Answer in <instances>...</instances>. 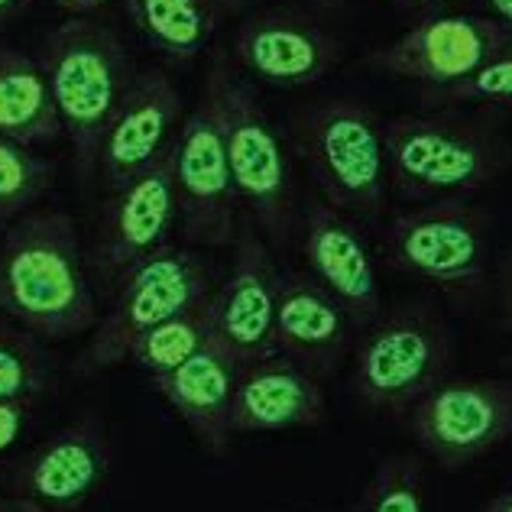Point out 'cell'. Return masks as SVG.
<instances>
[{"instance_id": "5b68a950", "label": "cell", "mask_w": 512, "mask_h": 512, "mask_svg": "<svg viewBox=\"0 0 512 512\" xmlns=\"http://www.w3.org/2000/svg\"><path fill=\"white\" fill-rule=\"evenodd\" d=\"M218 59L221 75V111H224V143L231 159V182L237 205L247 218L276 244H289L295 231V185L289 150L282 143L273 117L256 98L247 78L231 72L227 56Z\"/></svg>"}, {"instance_id": "e0dca14e", "label": "cell", "mask_w": 512, "mask_h": 512, "mask_svg": "<svg viewBox=\"0 0 512 512\" xmlns=\"http://www.w3.org/2000/svg\"><path fill=\"white\" fill-rule=\"evenodd\" d=\"M302 256L308 273L347 308L354 321L367 325L383 315L380 279H376L373 256L354 214L334 208L328 201H315L305 214Z\"/></svg>"}, {"instance_id": "ba28073f", "label": "cell", "mask_w": 512, "mask_h": 512, "mask_svg": "<svg viewBox=\"0 0 512 512\" xmlns=\"http://www.w3.org/2000/svg\"><path fill=\"white\" fill-rule=\"evenodd\" d=\"M114 292L111 312L94 325L82 354L85 370H111L127 363L133 344L146 331L214 292V269L195 250L166 247L133 269Z\"/></svg>"}, {"instance_id": "7a4b0ae2", "label": "cell", "mask_w": 512, "mask_h": 512, "mask_svg": "<svg viewBox=\"0 0 512 512\" xmlns=\"http://www.w3.org/2000/svg\"><path fill=\"white\" fill-rule=\"evenodd\" d=\"M393 188L415 205L467 201L506 169V140L496 120L464 107L386 120Z\"/></svg>"}, {"instance_id": "1f68e13d", "label": "cell", "mask_w": 512, "mask_h": 512, "mask_svg": "<svg viewBox=\"0 0 512 512\" xmlns=\"http://www.w3.org/2000/svg\"><path fill=\"white\" fill-rule=\"evenodd\" d=\"M107 4H111V0H56V7L65 10V13H72V17H85V13L101 10Z\"/></svg>"}, {"instance_id": "277c9868", "label": "cell", "mask_w": 512, "mask_h": 512, "mask_svg": "<svg viewBox=\"0 0 512 512\" xmlns=\"http://www.w3.org/2000/svg\"><path fill=\"white\" fill-rule=\"evenodd\" d=\"M295 146L328 205L347 214H380L389 188L386 124L367 104L334 98L295 120Z\"/></svg>"}, {"instance_id": "3957f363", "label": "cell", "mask_w": 512, "mask_h": 512, "mask_svg": "<svg viewBox=\"0 0 512 512\" xmlns=\"http://www.w3.org/2000/svg\"><path fill=\"white\" fill-rule=\"evenodd\" d=\"M39 65L56 101L62 133L85 172L98 159L107 124L133 82V62L120 36L104 23L72 17L43 39Z\"/></svg>"}, {"instance_id": "836d02e7", "label": "cell", "mask_w": 512, "mask_h": 512, "mask_svg": "<svg viewBox=\"0 0 512 512\" xmlns=\"http://www.w3.org/2000/svg\"><path fill=\"white\" fill-rule=\"evenodd\" d=\"M26 7H30V0H0V26H7L13 17H20Z\"/></svg>"}, {"instance_id": "ac0fdd59", "label": "cell", "mask_w": 512, "mask_h": 512, "mask_svg": "<svg viewBox=\"0 0 512 512\" xmlns=\"http://www.w3.org/2000/svg\"><path fill=\"white\" fill-rule=\"evenodd\" d=\"M354 325L357 321L347 315V308L308 269H289L279 279L273 321L276 354L302 363L315 376L334 373L350 350Z\"/></svg>"}, {"instance_id": "484cf974", "label": "cell", "mask_w": 512, "mask_h": 512, "mask_svg": "<svg viewBox=\"0 0 512 512\" xmlns=\"http://www.w3.org/2000/svg\"><path fill=\"white\" fill-rule=\"evenodd\" d=\"M354 512H425V477L412 454H393L376 467Z\"/></svg>"}, {"instance_id": "f546056e", "label": "cell", "mask_w": 512, "mask_h": 512, "mask_svg": "<svg viewBox=\"0 0 512 512\" xmlns=\"http://www.w3.org/2000/svg\"><path fill=\"white\" fill-rule=\"evenodd\" d=\"M0 512H49V509L17 493H0Z\"/></svg>"}, {"instance_id": "30bf717a", "label": "cell", "mask_w": 512, "mask_h": 512, "mask_svg": "<svg viewBox=\"0 0 512 512\" xmlns=\"http://www.w3.org/2000/svg\"><path fill=\"white\" fill-rule=\"evenodd\" d=\"M409 431L441 467H467L512 438V383L441 380L409 409Z\"/></svg>"}, {"instance_id": "603a6c76", "label": "cell", "mask_w": 512, "mask_h": 512, "mask_svg": "<svg viewBox=\"0 0 512 512\" xmlns=\"http://www.w3.org/2000/svg\"><path fill=\"white\" fill-rule=\"evenodd\" d=\"M214 325H218V299H214V292H208L205 299L192 302L179 315H172L163 325L146 331L133 344L130 363H137L150 380L179 370L185 360H192L198 350L208 347V341L214 338Z\"/></svg>"}, {"instance_id": "9c48e42d", "label": "cell", "mask_w": 512, "mask_h": 512, "mask_svg": "<svg viewBox=\"0 0 512 512\" xmlns=\"http://www.w3.org/2000/svg\"><path fill=\"white\" fill-rule=\"evenodd\" d=\"M389 263L438 289L470 295L490 266V214L467 201L399 211L386 227Z\"/></svg>"}, {"instance_id": "44dd1931", "label": "cell", "mask_w": 512, "mask_h": 512, "mask_svg": "<svg viewBox=\"0 0 512 512\" xmlns=\"http://www.w3.org/2000/svg\"><path fill=\"white\" fill-rule=\"evenodd\" d=\"M244 0H127L124 10L146 43L169 59H198Z\"/></svg>"}, {"instance_id": "4316f807", "label": "cell", "mask_w": 512, "mask_h": 512, "mask_svg": "<svg viewBox=\"0 0 512 512\" xmlns=\"http://www.w3.org/2000/svg\"><path fill=\"white\" fill-rule=\"evenodd\" d=\"M425 101H435L441 107H464V104L512 107V43L487 65H480L474 75L461 78V82L428 88Z\"/></svg>"}, {"instance_id": "7c38bea8", "label": "cell", "mask_w": 512, "mask_h": 512, "mask_svg": "<svg viewBox=\"0 0 512 512\" xmlns=\"http://www.w3.org/2000/svg\"><path fill=\"white\" fill-rule=\"evenodd\" d=\"M341 56V39L308 10L263 7L247 13L234 30L237 65L256 82L276 88L325 82Z\"/></svg>"}, {"instance_id": "8992f818", "label": "cell", "mask_w": 512, "mask_h": 512, "mask_svg": "<svg viewBox=\"0 0 512 512\" xmlns=\"http://www.w3.org/2000/svg\"><path fill=\"white\" fill-rule=\"evenodd\" d=\"M172 182L185 244L231 247L237 237V195L224 143L221 75L211 59L198 104L172 140Z\"/></svg>"}, {"instance_id": "ffe728a7", "label": "cell", "mask_w": 512, "mask_h": 512, "mask_svg": "<svg viewBox=\"0 0 512 512\" xmlns=\"http://www.w3.org/2000/svg\"><path fill=\"white\" fill-rule=\"evenodd\" d=\"M240 363L227 354L218 338H211L205 350L185 360L179 370L153 376V389L163 396L175 415L188 425L195 441L211 454H221L231 441V406Z\"/></svg>"}, {"instance_id": "d4e9b609", "label": "cell", "mask_w": 512, "mask_h": 512, "mask_svg": "<svg viewBox=\"0 0 512 512\" xmlns=\"http://www.w3.org/2000/svg\"><path fill=\"white\" fill-rule=\"evenodd\" d=\"M52 386V373L36 334L0 325V402L36 399Z\"/></svg>"}, {"instance_id": "cb8c5ba5", "label": "cell", "mask_w": 512, "mask_h": 512, "mask_svg": "<svg viewBox=\"0 0 512 512\" xmlns=\"http://www.w3.org/2000/svg\"><path fill=\"white\" fill-rule=\"evenodd\" d=\"M52 185V166L30 146L0 140V231L20 221Z\"/></svg>"}, {"instance_id": "83f0119b", "label": "cell", "mask_w": 512, "mask_h": 512, "mask_svg": "<svg viewBox=\"0 0 512 512\" xmlns=\"http://www.w3.org/2000/svg\"><path fill=\"white\" fill-rule=\"evenodd\" d=\"M33 402L36 399H10L0 402V457H4L13 444L20 441L26 422L33 415Z\"/></svg>"}, {"instance_id": "d6a6232c", "label": "cell", "mask_w": 512, "mask_h": 512, "mask_svg": "<svg viewBox=\"0 0 512 512\" xmlns=\"http://www.w3.org/2000/svg\"><path fill=\"white\" fill-rule=\"evenodd\" d=\"M396 4L409 13H438V10L448 7L451 0H396Z\"/></svg>"}, {"instance_id": "5bb4252c", "label": "cell", "mask_w": 512, "mask_h": 512, "mask_svg": "<svg viewBox=\"0 0 512 512\" xmlns=\"http://www.w3.org/2000/svg\"><path fill=\"white\" fill-rule=\"evenodd\" d=\"M279 269L269 247L263 244L256 224L247 218L237 227L234 237V263L231 273L214 289L218 299V325L214 338L224 344L240 367L256 363L273 347V321H276V299H279Z\"/></svg>"}, {"instance_id": "52a82bcc", "label": "cell", "mask_w": 512, "mask_h": 512, "mask_svg": "<svg viewBox=\"0 0 512 512\" xmlns=\"http://www.w3.org/2000/svg\"><path fill=\"white\" fill-rule=\"evenodd\" d=\"M451 367V334L431 308L380 315L354 354V389L370 409L409 412Z\"/></svg>"}, {"instance_id": "d590c367", "label": "cell", "mask_w": 512, "mask_h": 512, "mask_svg": "<svg viewBox=\"0 0 512 512\" xmlns=\"http://www.w3.org/2000/svg\"><path fill=\"white\" fill-rule=\"evenodd\" d=\"M308 4H315V7H325V10H334V7H341L344 0H308Z\"/></svg>"}, {"instance_id": "6da1fadb", "label": "cell", "mask_w": 512, "mask_h": 512, "mask_svg": "<svg viewBox=\"0 0 512 512\" xmlns=\"http://www.w3.org/2000/svg\"><path fill=\"white\" fill-rule=\"evenodd\" d=\"M0 312L46 341H69L98 325L82 237L69 214L33 208L4 231Z\"/></svg>"}, {"instance_id": "2e32d148", "label": "cell", "mask_w": 512, "mask_h": 512, "mask_svg": "<svg viewBox=\"0 0 512 512\" xmlns=\"http://www.w3.org/2000/svg\"><path fill=\"white\" fill-rule=\"evenodd\" d=\"M111 448L94 419L65 425L43 438L17 467L10 487L49 512H78L104 487Z\"/></svg>"}, {"instance_id": "4dcf8cb0", "label": "cell", "mask_w": 512, "mask_h": 512, "mask_svg": "<svg viewBox=\"0 0 512 512\" xmlns=\"http://www.w3.org/2000/svg\"><path fill=\"white\" fill-rule=\"evenodd\" d=\"M483 7H487L490 17L512 36V0H483Z\"/></svg>"}, {"instance_id": "7402d4cb", "label": "cell", "mask_w": 512, "mask_h": 512, "mask_svg": "<svg viewBox=\"0 0 512 512\" xmlns=\"http://www.w3.org/2000/svg\"><path fill=\"white\" fill-rule=\"evenodd\" d=\"M59 133L62 120L43 65L20 49L0 46V140L39 146Z\"/></svg>"}, {"instance_id": "9a60e30c", "label": "cell", "mask_w": 512, "mask_h": 512, "mask_svg": "<svg viewBox=\"0 0 512 512\" xmlns=\"http://www.w3.org/2000/svg\"><path fill=\"white\" fill-rule=\"evenodd\" d=\"M182 114V94L175 91L166 72L143 69L133 75V82L117 104V111L107 124L94 169L101 172L107 188L130 182L133 175L150 169L159 156L169 153L175 140V124Z\"/></svg>"}, {"instance_id": "8fae6325", "label": "cell", "mask_w": 512, "mask_h": 512, "mask_svg": "<svg viewBox=\"0 0 512 512\" xmlns=\"http://www.w3.org/2000/svg\"><path fill=\"white\" fill-rule=\"evenodd\" d=\"M175 227H179V201H175L169 146V153L159 156L150 169L111 188L91 247L94 273L104 279L107 289H117L140 263L169 247Z\"/></svg>"}, {"instance_id": "e575fe53", "label": "cell", "mask_w": 512, "mask_h": 512, "mask_svg": "<svg viewBox=\"0 0 512 512\" xmlns=\"http://www.w3.org/2000/svg\"><path fill=\"white\" fill-rule=\"evenodd\" d=\"M480 512H512V490L500 493V496H493V500L483 506Z\"/></svg>"}, {"instance_id": "f1b7e54d", "label": "cell", "mask_w": 512, "mask_h": 512, "mask_svg": "<svg viewBox=\"0 0 512 512\" xmlns=\"http://www.w3.org/2000/svg\"><path fill=\"white\" fill-rule=\"evenodd\" d=\"M500 299H503V318L512 328V250L506 253L503 269H500Z\"/></svg>"}, {"instance_id": "d6986e66", "label": "cell", "mask_w": 512, "mask_h": 512, "mask_svg": "<svg viewBox=\"0 0 512 512\" xmlns=\"http://www.w3.org/2000/svg\"><path fill=\"white\" fill-rule=\"evenodd\" d=\"M328 419V399L318 376L282 354H269L247 363L237 373L231 428L247 431H286L315 428Z\"/></svg>"}, {"instance_id": "4fadbf2b", "label": "cell", "mask_w": 512, "mask_h": 512, "mask_svg": "<svg viewBox=\"0 0 512 512\" xmlns=\"http://www.w3.org/2000/svg\"><path fill=\"white\" fill-rule=\"evenodd\" d=\"M512 43L493 17L477 13H435L370 56L373 69L428 88L454 85Z\"/></svg>"}]
</instances>
